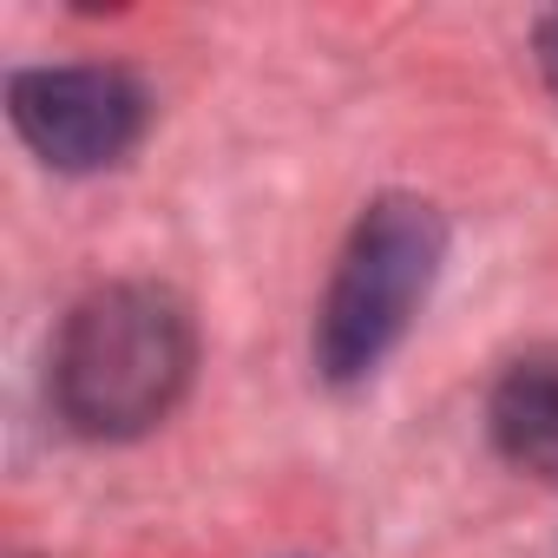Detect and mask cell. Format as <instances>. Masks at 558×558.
<instances>
[{
	"label": "cell",
	"instance_id": "cell-4",
	"mask_svg": "<svg viewBox=\"0 0 558 558\" xmlns=\"http://www.w3.org/2000/svg\"><path fill=\"white\" fill-rule=\"evenodd\" d=\"M486 421H493V440H499V453L512 466L558 486V368H545V362L512 368L493 388Z\"/></svg>",
	"mask_w": 558,
	"mask_h": 558
},
{
	"label": "cell",
	"instance_id": "cell-5",
	"mask_svg": "<svg viewBox=\"0 0 558 558\" xmlns=\"http://www.w3.org/2000/svg\"><path fill=\"white\" fill-rule=\"evenodd\" d=\"M538 73H545V86H551V99H558V14L538 21Z\"/></svg>",
	"mask_w": 558,
	"mask_h": 558
},
{
	"label": "cell",
	"instance_id": "cell-3",
	"mask_svg": "<svg viewBox=\"0 0 558 558\" xmlns=\"http://www.w3.org/2000/svg\"><path fill=\"white\" fill-rule=\"evenodd\" d=\"M8 112L53 171H106L145 132V86L119 66H27L8 80Z\"/></svg>",
	"mask_w": 558,
	"mask_h": 558
},
{
	"label": "cell",
	"instance_id": "cell-1",
	"mask_svg": "<svg viewBox=\"0 0 558 558\" xmlns=\"http://www.w3.org/2000/svg\"><path fill=\"white\" fill-rule=\"evenodd\" d=\"M191 368L197 329L184 303L151 283H106L60 323L47 388L73 434L132 440L184 401Z\"/></svg>",
	"mask_w": 558,
	"mask_h": 558
},
{
	"label": "cell",
	"instance_id": "cell-2",
	"mask_svg": "<svg viewBox=\"0 0 558 558\" xmlns=\"http://www.w3.org/2000/svg\"><path fill=\"white\" fill-rule=\"evenodd\" d=\"M440 256H447V223L427 197L395 191L362 210L316 310V368L336 388L368 381L388 362V349L408 336L414 310L434 290Z\"/></svg>",
	"mask_w": 558,
	"mask_h": 558
}]
</instances>
